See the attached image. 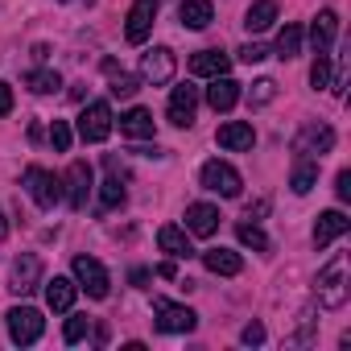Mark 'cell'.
Instances as JSON below:
<instances>
[{
	"label": "cell",
	"mask_w": 351,
	"mask_h": 351,
	"mask_svg": "<svg viewBox=\"0 0 351 351\" xmlns=\"http://www.w3.org/2000/svg\"><path fill=\"white\" fill-rule=\"evenodd\" d=\"M314 293H318V306H326V310H343L347 306V256H335L318 273Z\"/></svg>",
	"instance_id": "1"
},
{
	"label": "cell",
	"mask_w": 351,
	"mask_h": 351,
	"mask_svg": "<svg viewBox=\"0 0 351 351\" xmlns=\"http://www.w3.org/2000/svg\"><path fill=\"white\" fill-rule=\"evenodd\" d=\"M153 314H157V330L161 335H186L199 326V314L191 306H178L169 298H153Z\"/></svg>",
	"instance_id": "2"
},
{
	"label": "cell",
	"mask_w": 351,
	"mask_h": 351,
	"mask_svg": "<svg viewBox=\"0 0 351 351\" xmlns=\"http://www.w3.org/2000/svg\"><path fill=\"white\" fill-rule=\"evenodd\" d=\"M25 191H29V199H34L42 211H54V207L62 203V182L54 178L50 169H42V165H29V169H25Z\"/></svg>",
	"instance_id": "3"
},
{
	"label": "cell",
	"mask_w": 351,
	"mask_h": 351,
	"mask_svg": "<svg viewBox=\"0 0 351 351\" xmlns=\"http://www.w3.org/2000/svg\"><path fill=\"white\" fill-rule=\"evenodd\" d=\"M199 182L211 191V195H223V199H240V173L228 165V161H207L203 173H199Z\"/></svg>",
	"instance_id": "4"
},
{
	"label": "cell",
	"mask_w": 351,
	"mask_h": 351,
	"mask_svg": "<svg viewBox=\"0 0 351 351\" xmlns=\"http://www.w3.org/2000/svg\"><path fill=\"white\" fill-rule=\"evenodd\" d=\"M335 149V128L330 124H306L298 136H293V153L298 157H322V153H330Z\"/></svg>",
	"instance_id": "5"
},
{
	"label": "cell",
	"mask_w": 351,
	"mask_h": 351,
	"mask_svg": "<svg viewBox=\"0 0 351 351\" xmlns=\"http://www.w3.org/2000/svg\"><path fill=\"white\" fill-rule=\"evenodd\" d=\"M75 281H79V289H87V298H108V289H112V277L95 256H75Z\"/></svg>",
	"instance_id": "6"
},
{
	"label": "cell",
	"mask_w": 351,
	"mask_h": 351,
	"mask_svg": "<svg viewBox=\"0 0 351 351\" xmlns=\"http://www.w3.org/2000/svg\"><path fill=\"white\" fill-rule=\"evenodd\" d=\"M42 330H46V318H42L34 306H17V310H9V335H13V343L29 347V343L42 339Z\"/></svg>",
	"instance_id": "7"
},
{
	"label": "cell",
	"mask_w": 351,
	"mask_h": 351,
	"mask_svg": "<svg viewBox=\"0 0 351 351\" xmlns=\"http://www.w3.org/2000/svg\"><path fill=\"white\" fill-rule=\"evenodd\" d=\"M108 132H112V108L104 99L87 104L83 116H79V136L91 141V145H99V141H108Z\"/></svg>",
	"instance_id": "8"
},
{
	"label": "cell",
	"mask_w": 351,
	"mask_h": 351,
	"mask_svg": "<svg viewBox=\"0 0 351 351\" xmlns=\"http://www.w3.org/2000/svg\"><path fill=\"white\" fill-rule=\"evenodd\" d=\"M153 21H157V0H132L128 9V25H124V38L132 46H141L149 34H153Z\"/></svg>",
	"instance_id": "9"
},
{
	"label": "cell",
	"mask_w": 351,
	"mask_h": 351,
	"mask_svg": "<svg viewBox=\"0 0 351 351\" xmlns=\"http://www.w3.org/2000/svg\"><path fill=\"white\" fill-rule=\"evenodd\" d=\"M195 112H199V87H191V83L173 87V95H169V124L191 128L195 124Z\"/></svg>",
	"instance_id": "10"
},
{
	"label": "cell",
	"mask_w": 351,
	"mask_h": 351,
	"mask_svg": "<svg viewBox=\"0 0 351 351\" xmlns=\"http://www.w3.org/2000/svg\"><path fill=\"white\" fill-rule=\"evenodd\" d=\"M141 79H145V83H153V87L169 83V79H173V50H165V46L149 50V54L141 58Z\"/></svg>",
	"instance_id": "11"
},
{
	"label": "cell",
	"mask_w": 351,
	"mask_h": 351,
	"mask_svg": "<svg viewBox=\"0 0 351 351\" xmlns=\"http://www.w3.org/2000/svg\"><path fill=\"white\" fill-rule=\"evenodd\" d=\"M87 195H91V165L87 161H71V169H66V203L75 211H83Z\"/></svg>",
	"instance_id": "12"
},
{
	"label": "cell",
	"mask_w": 351,
	"mask_h": 351,
	"mask_svg": "<svg viewBox=\"0 0 351 351\" xmlns=\"http://www.w3.org/2000/svg\"><path fill=\"white\" fill-rule=\"evenodd\" d=\"M42 285V261L34 256V252H21L17 261H13V293H34Z\"/></svg>",
	"instance_id": "13"
},
{
	"label": "cell",
	"mask_w": 351,
	"mask_h": 351,
	"mask_svg": "<svg viewBox=\"0 0 351 351\" xmlns=\"http://www.w3.org/2000/svg\"><path fill=\"white\" fill-rule=\"evenodd\" d=\"M335 38H339V13H335V9H322V13L314 17V25H310V42H314V54H330Z\"/></svg>",
	"instance_id": "14"
},
{
	"label": "cell",
	"mask_w": 351,
	"mask_h": 351,
	"mask_svg": "<svg viewBox=\"0 0 351 351\" xmlns=\"http://www.w3.org/2000/svg\"><path fill=\"white\" fill-rule=\"evenodd\" d=\"M215 141H219L223 149H232V153H248V149L256 145V132H252L248 120H228V124L215 132Z\"/></svg>",
	"instance_id": "15"
},
{
	"label": "cell",
	"mask_w": 351,
	"mask_h": 351,
	"mask_svg": "<svg viewBox=\"0 0 351 351\" xmlns=\"http://www.w3.org/2000/svg\"><path fill=\"white\" fill-rule=\"evenodd\" d=\"M157 248H161L169 261H186V256H195V248H191V236H186L182 228H173V223L157 228Z\"/></svg>",
	"instance_id": "16"
},
{
	"label": "cell",
	"mask_w": 351,
	"mask_h": 351,
	"mask_svg": "<svg viewBox=\"0 0 351 351\" xmlns=\"http://www.w3.org/2000/svg\"><path fill=\"white\" fill-rule=\"evenodd\" d=\"M228 71H232V58L223 50H199L191 58V75H199V79H219Z\"/></svg>",
	"instance_id": "17"
},
{
	"label": "cell",
	"mask_w": 351,
	"mask_h": 351,
	"mask_svg": "<svg viewBox=\"0 0 351 351\" xmlns=\"http://www.w3.org/2000/svg\"><path fill=\"white\" fill-rule=\"evenodd\" d=\"M215 228H219V207H211V203L186 207V232L191 236H215Z\"/></svg>",
	"instance_id": "18"
},
{
	"label": "cell",
	"mask_w": 351,
	"mask_h": 351,
	"mask_svg": "<svg viewBox=\"0 0 351 351\" xmlns=\"http://www.w3.org/2000/svg\"><path fill=\"white\" fill-rule=\"evenodd\" d=\"M347 228H351V219H347L343 211H322L318 223H314V244L326 248V244H335L339 236H347Z\"/></svg>",
	"instance_id": "19"
},
{
	"label": "cell",
	"mask_w": 351,
	"mask_h": 351,
	"mask_svg": "<svg viewBox=\"0 0 351 351\" xmlns=\"http://www.w3.org/2000/svg\"><path fill=\"white\" fill-rule=\"evenodd\" d=\"M207 104H211L215 112H232V108L240 104V83L228 79V75L211 79V87H207Z\"/></svg>",
	"instance_id": "20"
},
{
	"label": "cell",
	"mask_w": 351,
	"mask_h": 351,
	"mask_svg": "<svg viewBox=\"0 0 351 351\" xmlns=\"http://www.w3.org/2000/svg\"><path fill=\"white\" fill-rule=\"evenodd\" d=\"M120 132H124V136H132V141H145V136H153V132H157V120H153V112H149V108H128V112L120 116Z\"/></svg>",
	"instance_id": "21"
},
{
	"label": "cell",
	"mask_w": 351,
	"mask_h": 351,
	"mask_svg": "<svg viewBox=\"0 0 351 351\" xmlns=\"http://www.w3.org/2000/svg\"><path fill=\"white\" fill-rule=\"evenodd\" d=\"M75 293H79V285H75L71 277H54V281H46V306H50L54 314H66V310L75 306Z\"/></svg>",
	"instance_id": "22"
},
{
	"label": "cell",
	"mask_w": 351,
	"mask_h": 351,
	"mask_svg": "<svg viewBox=\"0 0 351 351\" xmlns=\"http://www.w3.org/2000/svg\"><path fill=\"white\" fill-rule=\"evenodd\" d=\"M178 17H182L186 29H207V25L215 21V5H211V0H182V5H178Z\"/></svg>",
	"instance_id": "23"
},
{
	"label": "cell",
	"mask_w": 351,
	"mask_h": 351,
	"mask_svg": "<svg viewBox=\"0 0 351 351\" xmlns=\"http://www.w3.org/2000/svg\"><path fill=\"white\" fill-rule=\"evenodd\" d=\"M203 265H207L215 277H236V273L244 269V261H240L232 248H207V252H203Z\"/></svg>",
	"instance_id": "24"
},
{
	"label": "cell",
	"mask_w": 351,
	"mask_h": 351,
	"mask_svg": "<svg viewBox=\"0 0 351 351\" xmlns=\"http://www.w3.org/2000/svg\"><path fill=\"white\" fill-rule=\"evenodd\" d=\"M314 182H318V161H314V157H298V161H293V173H289L293 195H310Z\"/></svg>",
	"instance_id": "25"
},
{
	"label": "cell",
	"mask_w": 351,
	"mask_h": 351,
	"mask_svg": "<svg viewBox=\"0 0 351 351\" xmlns=\"http://www.w3.org/2000/svg\"><path fill=\"white\" fill-rule=\"evenodd\" d=\"M277 21V0H256V5L244 13V29L248 34H265Z\"/></svg>",
	"instance_id": "26"
},
{
	"label": "cell",
	"mask_w": 351,
	"mask_h": 351,
	"mask_svg": "<svg viewBox=\"0 0 351 351\" xmlns=\"http://www.w3.org/2000/svg\"><path fill=\"white\" fill-rule=\"evenodd\" d=\"M298 54H302V25H293V21H289V25L277 34V58H285V62H289V58H298Z\"/></svg>",
	"instance_id": "27"
},
{
	"label": "cell",
	"mask_w": 351,
	"mask_h": 351,
	"mask_svg": "<svg viewBox=\"0 0 351 351\" xmlns=\"http://www.w3.org/2000/svg\"><path fill=\"white\" fill-rule=\"evenodd\" d=\"M25 87L34 95H50V91L62 87V79H58V71H34V75H25Z\"/></svg>",
	"instance_id": "28"
},
{
	"label": "cell",
	"mask_w": 351,
	"mask_h": 351,
	"mask_svg": "<svg viewBox=\"0 0 351 351\" xmlns=\"http://www.w3.org/2000/svg\"><path fill=\"white\" fill-rule=\"evenodd\" d=\"M120 203H124V186H120V178H116V169H112V178H108L104 191H99V207L112 211V207H120Z\"/></svg>",
	"instance_id": "29"
},
{
	"label": "cell",
	"mask_w": 351,
	"mask_h": 351,
	"mask_svg": "<svg viewBox=\"0 0 351 351\" xmlns=\"http://www.w3.org/2000/svg\"><path fill=\"white\" fill-rule=\"evenodd\" d=\"M310 87H314V91L330 87V54H314V66H310Z\"/></svg>",
	"instance_id": "30"
},
{
	"label": "cell",
	"mask_w": 351,
	"mask_h": 351,
	"mask_svg": "<svg viewBox=\"0 0 351 351\" xmlns=\"http://www.w3.org/2000/svg\"><path fill=\"white\" fill-rule=\"evenodd\" d=\"M136 87H141V79L136 75H124V71H112V95L116 99H128V95H136Z\"/></svg>",
	"instance_id": "31"
},
{
	"label": "cell",
	"mask_w": 351,
	"mask_h": 351,
	"mask_svg": "<svg viewBox=\"0 0 351 351\" xmlns=\"http://www.w3.org/2000/svg\"><path fill=\"white\" fill-rule=\"evenodd\" d=\"M236 236H240V244H248V248H256V252H269V236H265L256 223H240Z\"/></svg>",
	"instance_id": "32"
},
{
	"label": "cell",
	"mask_w": 351,
	"mask_h": 351,
	"mask_svg": "<svg viewBox=\"0 0 351 351\" xmlns=\"http://www.w3.org/2000/svg\"><path fill=\"white\" fill-rule=\"evenodd\" d=\"M273 99H277V83H273V79L252 83V91H248V104H252V108H265V104H273Z\"/></svg>",
	"instance_id": "33"
},
{
	"label": "cell",
	"mask_w": 351,
	"mask_h": 351,
	"mask_svg": "<svg viewBox=\"0 0 351 351\" xmlns=\"http://www.w3.org/2000/svg\"><path fill=\"white\" fill-rule=\"evenodd\" d=\"M50 145H54L58 153L71 149V124H66V120H54V124H50Z\"/></svg>",
	"instance_id": "34"
},
{
	"label": "cell",
	"mask_w": 351,
	"mask_h": 351,
	"mask_svg": "<svg viewBox=\"0 0 351 351\" xmlns=\"http://www.w3.org/2000/svg\"><path fill=\"white\" fill-rule=\"evenodd\" d=\"M87 330H91V322H87L83 314H75V318L66 322V330H62V339H66V343H79V339H83Z\"/></svg>",
	"instance_id": "35"
},
{
	"label": "cell",
	"mask_w": 351,
	"mask_h": 351,
	"mask_svg": "<svg viewBox=\"0 0 351 351\" xmlns=\"http://www.w3.org/2000/svg\"><path fill=\"white\" fill-rule=\"evenodd\" d=\"M265 54H269V50H265V46H256V42H248V46H240V54H236V58H240V62H248V66H252V62H261V58H265Z\"/></svg>",
	"instance_id": "36"
},
{
	"label": "cell",
	"mask_w": 351,
	"mask_h": 351,
	"mask_svg": "<svg viewBox=\"0 0 351 351\" xmlns=\"http://www.w3.org/2000/svg\"><path fill=\"white\" fill-rule=\"evenodd\" d=\"M335 195H339V203H347V199H351V169H339V178H335Z\"/></svg>",
	"instance_id": "37"
},
{
	"label": "cell",
	"mask_w": 351,
	"mask_h": 351,
	"mask_svg": "<svg viewBox=\"0 0 351 351\" xmlns=\"http://www.w3.org/2000/svg\"><path fill=\"white\" fill-rule=\"evenodd\" d=\"M240 339H244L248 347H256V343H265V326H261V322H248V326L240 330Z\"/></svg>",
	"instance_id": "38"
},
{
	"label": "cell",
	"mask_w": 351,
	"mask_h": 351,
	"mask_svg": "<svg viewBox=\"0 0 351 351\" xmlns=\"http://www.w3.org/2000/svg\"><path fill=\"white\" fill-rule=\"evenodd\" d=\"M9 112H13V87L0 83V116H9Z\"/></svg>",
	"instance_id": "39"
},
{
	"label": "cell",
	"mask_w": 351,
	"mask_h": 351,
	"mask_svg": "<svg viewBox=\"0 0 351 351\" xmlns=\"http://www.w3.org/2000/svg\"><path fill=\"white\" fill-rule=\"evenodd\" d=\"M157 277H178V269H173V261H165V265H157Z\"/></svg>",
	"instance_id": "40"
},
{
	"label": "cell",
	"mask_w": 351,
	"mask_h": 351,
	"mask_svg": "<svg viewBox=\"0 0 351 351\" xmlns=\"http://www.w3.org/2000/svg\"><path fill=\"white\" fill-rule=\"evenodd\" d=\"M128 281H132V285H145V281H149V269H132V277H128Z\"/></svg>",
	"instance_id": "41"
},
{
	"label": "cell",
	"mask_w": 351,
	"mask_h": 351,
	"mask_svg": "<svg viewBox=\"0 0 351 351\" xmlns=\"http://www.w3.org/2000/svg\"><path fill=\"white\" fill-rule=\"evenodd\" d=\"M9 236V223H5V215H0V240H5Z\"/></svg>",
	"instance_id": "42"
}]
</instances>
